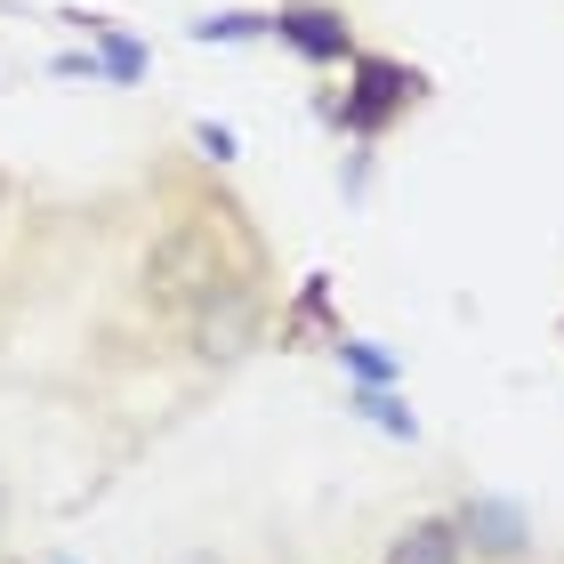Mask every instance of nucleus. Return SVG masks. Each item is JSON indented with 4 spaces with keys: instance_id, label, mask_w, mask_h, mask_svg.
Wrapping results in <instances>:
<instances>
[{
    "instance_id": "f257e3e1",
    "label": "nucleus",
    "mask_w": 564,
    "mask_h": 564,
    "mask_svg": "<svg viewBox=\"0 0 564 564\" xmlns=\"http://www.w3.org/2000/svg\"><path fill=\"white\" fill-rule=\"evenodd\" d=\"M226 282H235V274H226V250H218L210 226H170V235H153V250H145V291H153V306L194 315V306L218 299Z\"/></svg>"
},
{
    "instance_id": "f03ea898",
    "label": "nucleus",
    "mask_w": 564,
    "mask_h": 564,
    "mask_svg": "<svg viewBox=\"0 0 564 564\" xmlns=\"http://www.w3.org/2000/svg\"><path fill=\"white\" fill-rule=\"evenodd\" d=\"M427 97V82L412 65H395V57H364V48H355V65H347V106H339V121L355 138H379L388 130L395 113H412Z\"/></svg>"
},
{
    "instance_id": "7ed1b4c3",
    "label": "nucleus",
    "mask_w": 564,
    "mask_h": 564,
    "mask_svg": "<svg viewBox=\"0 0 564 564\" xmlns=\"http://www.w3.org/2000/svg\"><path fill=\"white\" fill-rule=\"evenodd\" d=\"M250 347H259V299H250L242 282H226L218 299L194 306V355L202 364H235Z\"/></svg>"
},
{
    "instance_id": "20e7f679",
    "label": "nucleus",
    "mask_w": 564,
    "mask_h": 564,
    "mask_svg": "<svg viewBox=\"0 0 564 564\" xmlns=\"http://www.w3.org/2000/svg\"><path fill=\"white\" fill-rule=\"evenodd\" d=\"M274 41L299 48L306 65H355V24L323 0H282L274 9Z\"/></svg>"
},
{
    "instance_id": "39448f33",
    "label": "nucleus",
    "mask_w": 564,
    "mask_h": 564,
    "mask_svg": "<svg viewBox=\"0 0 564 564\" xmlns=\"http://www.w3.org/2000/svg\"><path fill=\"white\" fill-rule=\"evenodd\" d=\"M452 524H459V549H476V556H492V564H517V556L532 549L524 508H508V500H492V492L459 500V508H452Z\"/></svg>"
},
{
    "instance_id": "423d86ee",
    "label": "nucleus",
    "mask_w": 564,
    "mask_h": 564,
    "mask_svg": "<svg viewBox=\"0 0 564 564\" xmlns=\"http://www.w3.org/2000/svg\"><path fill=\"white\" fill-rule=\"evenodd\" d=\"M379 564H468V549H459V524L452 517H412L388 541V556Z\"/></svg>"
},
{
    "instance_id": "0eeeda50",
    "label": "nucleus",
    "mask_w": 564,
    "mask_h": 564,
    "mask_svg": "<svg viewBox=\"0 0 564 564\" xmlns=\"http://www.w3.org/2000/svg\"><path fill=\"white\" fill-rule=\"evenodd\" d=\"M339 364L364 379V388H395V355L379 339H347V330H339Z\"/></svg>"
},
{
    "instance_id": "6e6552de",
    "label": "nucleus",
    "mask_w": 564,
    "mask_h": 564,
    "mask_svg": "<svg viewBox=\"0 0 564 564\" xmlns=\"http://www.w3.org/2000/svg\"><path fill=\"white\" fill-rule=\"evenodd\" d=\"M89 41L106 48V73H113V82H138V73H145V48H138V41H121L106 17H89Z\"/></svg>"
},
{
    "instance_id": "1a4fd4ad",
    "label": "nucleus",
    "mask_w": 564,
    "mask_h": 564,
    "mask_svg": "<svg viewBox=\"0 0 564 564\" xmlns=\"http://www.w3.org/2000/svg\"><path fill=\"white\" fill-rule=\"evenodd\" d=\"M355 412H364L371 427H388V435H420V420L395 403V388H355Z\"/></svg>"
},
{
    "instance_id": "9d476101",
    "label": "nucleus",
    "mask_w": 564,
    "mask_h": 564,
    "mask_svg": "<svg viewBox=\"0 0 564 564\" xmlns=\"http://www.w3.org/2000/svg\"><path fill=\"white\" fill-rule=\"evenodd\" d=\"M274 17H242V9H226V17H210V24H194L202 41H250V33H267Z\"/></svg>"
},
{
    "instance_id": "9b49d317",
    "label": "nucleus",
    "mask_w": 564,
    "mask_h": 564,
    "mask_svg": "<svg viewBox=\"0 0 564 564\" xmlns=\"http://www.w3.org/2000/svg\"><path fill=\"white\" fill-rule=\"evenodd\" d=\"M194 145L210 153V162H235V130H218V121H194Z\"/></svg>"
},
{
    "instance_id": "f8f14e48",
    "label": "nucleus",
    "mask_w": 564,
    "mask_h": 564,
    "mask_svg": "<svg viewBox=\"0 0 564 564\" xmlns=\"http://www.w3.org/2000/svg\"><path fill=\"white\" fill-rule=\"evenodd\" d=\"M0 532H9V484H0Z\"/></svg>"
}]
</instances>
